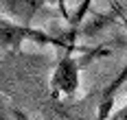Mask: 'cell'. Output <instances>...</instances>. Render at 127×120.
<instances>
[{
	"mask_svg": "<svg viewBox=\"0 0 127 120\" xmlns=\"http://www.w3.org/2000/svg\"><path fill=\"white\" fill-rule=\"evenodd\" d=\"M13 116H15V120H29V118H26V114H22L20 109H15V111H13Z\"/></svg>",
	"mask_w": 127,
	"mask_h": 120,
	"instance_id": "6",
	"label": "cell"
},
{
	"mask_svg": "<svg viewBox=\"0 0 127 120\" xmlns=\"http://www.w3.org/2000/svg\"><path fill=\"white\" fill-rule=\"evenodd\" d=\"M0 120H9L7 118V107H4V103H2V96H0Z\"/></svg>",
	"mask_w": 127,
	"mask_h": 120,
	"instance_id": "5",
	"label": "cell"
},
{
	"mask_svg": "<svg viewBox=\"0 0 127 120\" xmlns=\"http://www.w3.org/2000/svg\"><path fill=\"white\" fill-rule=\"evenodd\" d=\"M24 41H35L39 46H59V48H66V50H77V46L70 44V41L59 40V37H53V35L39 31V28L22 26V24L9 20V18L0 15V46L7 48V50L20 53Z\"/></svg>",
	"mask_w": 127,
	"mask_h": 120,
	"instance_id": "1",
	"label": "cell"
},
{
	"mask_svg": "<svg viewBox=\"0 0 127 120\" xmlns=\"http://www.w3.org/2000/svg\"><path fill=\"white\" fill-rule=\"evenodd\" d=\"M112 120H127V105L121 107V109H116V114L112 116Z\"/></svg>",
	"mask_w": 127,
	"mask_h": 120,
	"instance_id": "4",
	"label": "cell"
},
{
	"mask_svg": "<svg viewBox=\"0 0 127 120\" xmlns=\"http://www.w3.org/2000/svg\"><path fill=\"white\" fill-rule=\"evenodd\" d=\"M44 7V0H0V15L22 26H33V20Z\"/></svg>",
	"mask_w": 127,
	"mask_h": 120,
	"instance_id": "3",
	"label": "cell"
},
{
	"mask_svg": "<svg viewBox=\"0 0 127 120\" xmlns=\"http://www.w3.org/2000/svg\"><path fill=\"white\" fill-rule=\"evenodd\" d=\"M72 50H66L51 79L53 96H72L79 90V61L72 57Z\"/></svg>",
	"mask_w": 127,
	"mask_h": 120,
	"instance_id": "2",
	"label": "cell"
},
{
	"mask_svg": "<svg viewBox=\"0 0 127 120\" xmlns=\"http://www.w3.org/2000/svg\"><path fill=\"white\" fill-rule=\"evenodd\" d=\"M68 2H77V0H68ZM59 7H62V11H64V15L68 18V11H66V0H59Z\"/></svg>",
	"mask_w": 127,
	"mask_h": 120,
	"instance_id": "7",
	"label": "cell"
}]
</instances>
